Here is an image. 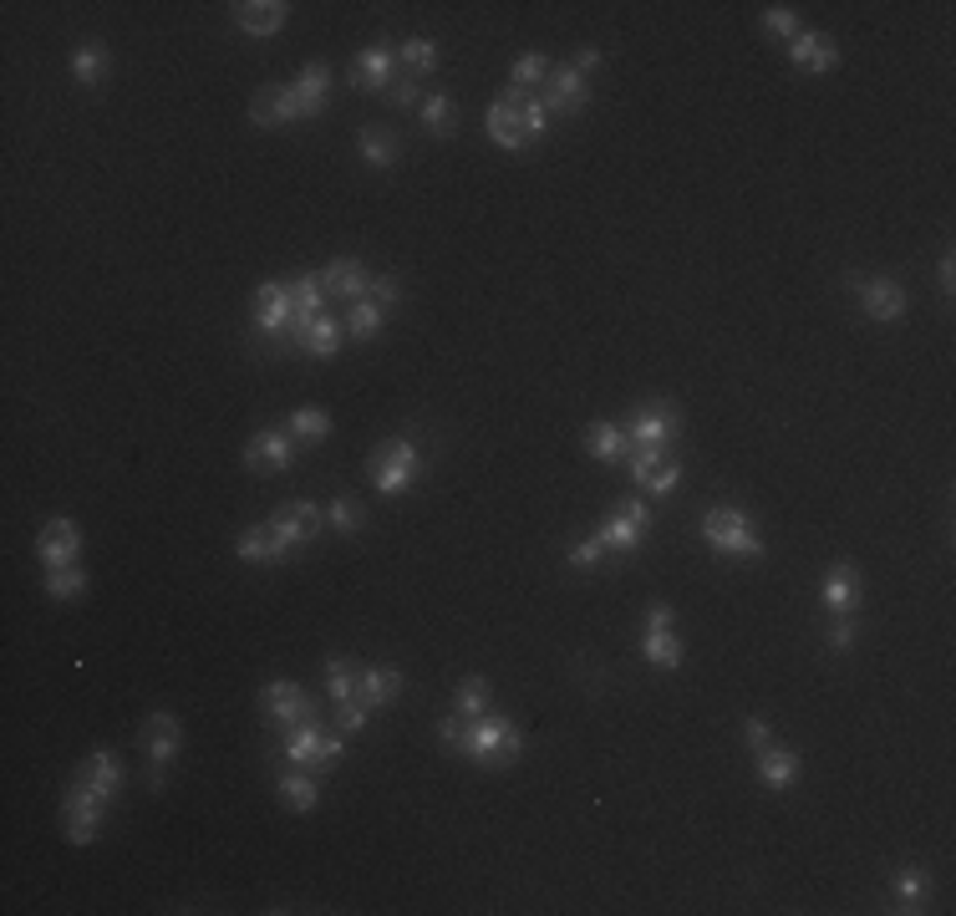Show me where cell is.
I'll list each match as a JSON object with an SVG mask.
<instances>
[{
	"instance_id": "cell-1",
	"label": "cell",
	"mask_w": 956,
	"mask_h": 916,
	"mask_svg": "<svg viewBox=\"0 0 956 916\" xmlns=\"http://www.w3.org/2000/svg\"><path fill=\"white\" fill-rule=\"evenodd\" d=\"M326 92H331V67L316 61L306 72L295 77L291 87H260L250 103V118L260 128H280V122H300V118H316L326 107Z\"/></svg>"
},
{
	"instance_id": "cell-2",
	"label": "cell",
	"mask_w": 956,
	"mask_h": 916,
	"mask_svg": "<svg viewBox=\"0 0 956 916\" xmlns=\"http://www.w3.org/2000/svg\"><path fill=\"white\" fill-rule=\"evenodd\" d=\"M458 754L473 759L479 768H509L524 754V733L499 713H479V718H469V733H463Z\"/></svg>"
},
{
	"instance_id": "cell-3",
	"label": "cell",
	"mask_w": 956,
	"mask_h": 916,
	"mask_svg": "<svg viewBox=\"0 0 956 916\" xmlns=\"http://www.w3.org/2000/svg\"><path fill=\"white\" fill-rule=\"evenodd\" d=\"M703 540H707V550L733 555V561H758V555H764V535L753 530V519L743 515V509H707Z\"/></svg>"
},
{
	"instance_id": "cell-4",
	"label": "cell",
	"mask_w": 956,
	"mask_h": 916,
	"mask_svg": "<svg viewBox=\"0 0 956 916\" xmlns=\"http://www.w3.org/2000/svg\"><path fill=\"white\" fill-rule=\"evenodd\" d=\"M280 754L291 759L295 768L326 774V768L341 764V754H346V733H331V728H321L316 718H306V724H291V733H285V749H280Z\"/></svg>"
},
{
	"instance_id": "cell-5",
	"label": "cell",
	"mask_w": 956,
	"mask_h": 916,
	"mask_svg": "<svg viewBox=\"0 0 956 916\" xmlns=\"http://www.w3.org/2000/svg\"><path fill=\"white\" fill-rule=\"evenodd\" d=\"M417 469H423V454L412 438H387L371 448V484L382 494H408L417 484Z\"/></svg>"
},
{
	"instance_id": "cell-6",
	"label": "cell",
	"mask_w": 956,
	"mask_h": 916,
	"mask_svg": "<svg viewBox=\"0 0 956 916\" xmlns=\"http://www.w3.org/2000/svg\"><path fill=\"white\" fill-rule=\"evenodd\" d=\"M270 530H275L280 550H285V561H291L295 550L316 545V535L326 530V515L310 500H291L285 509H275V515H270Z\"/></svg>"
},
{
	"instance_id": "cell-7",
	"label": "cell",
	"mask_w": 956,
	"mask_h": 916,
	"mask_svg": "<svg viewBox=\"0 0 956 916\" xmlns=\"http://www.w3.org/2000/svg\"><path fill=\"white\" fill-rule=\"evenodd\" d=\"M103 810H107V799L97 795V789H87V784L72 779V789H67V799H61V830H67V841H72V845H92V841H97Z\"/></svg>"
},
{
	"instance_id": "cell-8",
	"label": "cell",
	"mask_w": 956,
	"mask_h": 916,
	"mask_svg": "<svg viewBox=\"0 0 956 916\" xmlns=\"http://www.w3.org/2000/svg\"><path fill=\"white\" fill-rule=\"evenodd\" d=\"M484 128L504 153L530 149V138H524V92H515V87L499 92V97L488 103V113H484Z\"/></svg>"
},
{
	"instance_id": "cell-9",
	"label": "cell",
	"mask_w": 956,
	"mask_h": 916,
	"mask_svg": "<svg viewBox=\"0 0 956 916\" xmlns=\"http://www.w3.org/2000/svg\"><path fill=\"white\" fill-rule=\"evenodd\" d=\"M626 438H632V448H672V438H677V408H672L666 398L641 402V408L632 413Z\"/></svg>"
},
{
	"instance_id": "cell-10",
	"label": "cell",
	"mask_w": 956,
	"mask_h": 916,
	"mask_svg": "<svg viewBox=\"0 0 956 916\" xmlns=\"http://www.w3.org/2000/svg\"><path fill=\"white\" fill-rule=\"evenodd\" d=\"M647 530H651V504L647 500H632L616 519H605L595 535H601L605 555H632V550L647 540Z\"/></svg>"
},
{
	"instance_id": "cell-11",
	"label": "cell",
	"mask_w": 956,
	"mask_h": 916,
	"mask_svg": "<svg viewBox=\"0 0 956 916\" xmlns=\"http://www.w3.org/2000/svg\"><path fill=\"white\" fill-rule=\"evenodd\" d=\"M540 103H545L550 113H559V118H570V113H580V107L590 103V82L575 72L570 61H559V67H550L545 97H540Z\"/></svg>"
},
{
	"instance_id": "cell-12",
	"label": "cell",
	"mask_w": 956,
	"mask_h": 916,
	"mask_svg": "<svg viewBox=\"0 0 956 916\" xmlns=\"http://www.w3.org/2000/svg\"><path fill=\"white\" fill-rule=\"evenodd\" d=\"M260 708L275 724H306V718H316V703H310V693L300 682H265L260 688Z\"/></svg>"
},
{
	"instance_id": "cell-13",
	"label": "cell",
	"mask_w": 956,
	"mask_h": 916,
	"mask_svg": "<svg viewBox=\"0 0 956 916\" xmlns=\"http://www.w3.org/2000/svg\"><path fill=\"white\" fill-rule=\"evenodd\" d=\"M295 463V438L291 433H255L250 444H245V469L250 473H285Z\"/></svg>"
},
{
	"instance_id": "cell-14",
	"label": "cell",
	"mask_w": 956,
	"mask_h": 916,
	"mask_svg": "<svg viewBox=\"0 0 956 916\" xmlns=\"http://www.w3.org/2000/svg\"><path fill=\"white\" fill-rule=\"evenodd\" d=\"M36 555H42L46 571H61V565H76L82 555V525L76 519H51L36 540Z\"/></svg>"
},
{
	"instance_id": "cell-15",
	"label": "cell",
	"mask_w": 956,
	"mask_h": 916,
	"mask_svg": "<svg viewBox=\"0 0 956 916\" xmlns=\"http://www.w3.org/2000/svg\"><path fill=\"white\" fill-rule=\"evenodd\" d=\"M854 291H860V306H865L870 321H900V316H906V306H911L906 285L885 281V275H875V281H854Z\"/></svg>"
},
{
	"instance_id": "cell-16",
	"label": "cell",
	"mask_w": 956,
	"mask_h": 916,
	"mask_svg": "<svg viewBox=\"0 0 956 916\" xmlns=\"http://www.w3.org/2000/svg\"><path fill=\"white\" fill-rule=\"evenodd\" d=\"M789 61L799 72H835L839 67V42L829 31H799L789 42Z\"/></svg>"
},
{
	"instance_id": "cell-17",
	"label": "cell",
	"mask_w": 956,
	"mask_h": 916,
	"mask_svg": "<svg viewBox=\"0 0 956 916\" xmlns=\"http://www.w3.org/2000/svg\"><path fill=\"white\" fill-rule=\"evenodd\" d=\"M291 281H265L260 291H255V326L265 331V337H280V331H291Z\"/></svg>"
},
{
	"instance_id": "cell-18",
	"label": "cell",
	"mask_w": 956,
	"mask_h": 916,
	"mask_svg": "<svg viewBox=\"0 0 956 916\" xmlns=\"http://www.w3.org/2000/svg\"><path fill=\"white\" fill-rule=\"evenodd\" d=\"M392 61H398V46L371 42L367 51H356L352 82H356L362 92H387V87H392Z\"/></svg>"
},
{
	"instance_id": "cell-19",
	"label": "cell",
	"mask_w": 956,
	"mask_h": 916,
	"mask_svg": "<svg viewBox=\"0 0 956 916\" xmlns=\"http://www.w3.org/2000/svg\"><path fill=\"white\" fill-rule=\"evenodd\" d=\"M824 607L835 616H854V607H860V571L854 565L835 561L824 571Z\"/></svg>"
},
{
	"instance_id": "cell-20",
	"label": "cell",
	"mask_w": 956,
	"mask_h": 916,
	"mask_svg": "<svg viewBox=\"0 0 956 916\" xmlns=\"http://www.w3.org/2000/svg\"><path fill=\"white\" fill-rule=\"evenodd\" d=\"M285 15H291L285 0H245V5H235V26L245 36H275L285 26Z\"/></svg>"
},
{
	"instance_id": "cell-21",
	"label": "cell",
	"mask_w": 956,
	"mask_h": 916,
	"mask_svg": "<svg viewBox=\"0 0 956 916\" xmlns=\"http://www.w3.org/2000/svg\"><path fill=\"white\" fill-rule=\"evenodd\" d=\"M72 779H76V784H87V789H97L103 799H113V795L122 789V764H118V754L97 749V754H87L82 764H76Z\"/></svg>"
},
{
	"instance_id": "cell-22",
	"label": "cell",
	"mask_w": 956,
	"mask_h": 916,
	"mask_svg": "<svg viewBox=\"0 0 956 916\" xmlns=\"http://www.w3.org/2000/svg\"><path fill=\"white\" fill-rule=\"evenodd\" d=\"M321 285H326V296H341V301H362L367 296V285H371V275L362 266H356V260H346V255H341V260H331V266L321 270Z\"/></svg>"
},
{
	"instance_id": "cell-23",
	"label": "cell",
	"mask_w": 956,
	"mask_h": 916,
	"mask_svg": "<svg viewBox=\"0 0 956 916\" xmlns=\"http://www.w3.org/2000/svg\"><path fill=\"white\" fill-rule=\"evenodd\" d=\"M398 693H402V672H392V667H362L356 672V703H367L371 713L387 708Z\"/></svg>"
},
{
	"instance_id": "cell-24",
	"label": "cell",
	"mask_w": 956,
	"mask_h": 916,
	"mask_svg": "<svg viewBox=\"0 0 956 916\" xmlns=\"http://www.w3.org/2000/svg\"><path fill=\"white\" fill-rule=\"evenodd\" d=\"M291 337H295V347H300V352H306V356H321V362L341 352V326L331 321L326 310H321V316H310L306 326H295Z\"/></svg>"
},
{
	"instance_id": "cell-25",
	"label": "cell",
	"mask_w": 956,
	"mask_h": 916,
	"mask_svg": "<svg viewBox=\"0 0 956 916\" xmlns=\"http://www.w3.org/2000/svg\"><path fill=\"white\" fill-rule=\"evenodd\" d=\"M178 718L174 713H153V718H143V749H147V764H168V759L178 754Z\"/></svg>"
},
{
	"instance_id": "cell-26",
	"label": "cell",
	"mask_w": 956,
	"mask_h": 916,
	"mask_svg": "<svg viewBox=\"0 0 956 916\" xmlns=\"http://www.w3.org/2000/svg\"><path fill=\"white\" fill-rule=\"evenodd\" d=\"M235 555H239V561H250V565H280V561H285V550H280L275 530H270V519L235 535Z\"/></svg>"
},
{
	"instance_id": "cell-27",
	"label": "cell",
	"mask_w": 956,
	"mask_h": 916,
	"mask_svg": "<svg viewBox=\"0 0 956 916\" xmlns=\"http://www.w3.org/2000/svg\"><path fill=\"white\" fill-rule=\"evenodd\" d=\"M586 454L601 458V463H621V458H632V438H626L621 423H590L586 428Z\"/></svg>"
},
{
	"instance_id": "cell-28",
	"label": "cell",
	"mask_w": 956,
	"mask_h": 916,
	"mask_svg": "<svg viewBox=\"0 0 956 916\" xmlns=\"http://www.w3.org/2000/svg\"><path fill=\"white\" fill-rule=\"evenodd\" d=\"M326 301H331V296H326L321 275H295V281H291V306H295L291 310V331H295V326H306L310 316H321Z\"/></svg>"
},
{
	"instance_id": "cell-29",
	"label": "cell",
	"mask_w": 956,
	"mask_h": 916,
	"mask_svg": "<svg viewBox=\"0 0 956 916\" xmlns=\"http://www.w3.org/2000/svg\"><path fill=\"white\" fill-rule=\"evenodd\" d=\"M275 789H280V799H285L295 814H306V810H316V805H321V784H316V774H310V768H295V774H285Z\"/></svg>"
},
{
	"instance_id": "cell-30",
	"label": "cell",
	"mask_w": 956,
	"mask_h": 916,
	"mask_svg": "<svg viewBox=\"0 0 956 916\" xmlns=\"http://www.w3.org/2000/svg\"><path fill=\"white\" fill-rule=\"evenodd\" d=\"M794 774H799V754H789L779 743H768L764 754H758V779H764L768 789H789Z\"/></svg>"
},
{
	"instance_id": "cell-31",
	"label": "cell",
	"mask_w": 956,
	"mask_h": 916,
	"mask_svg": "<svg viewBox=\"0 0 956 916\" xmlns=\"http://www.w3.org/2000/svg\"><path fill=\"white\" fill-rule=\"evenodd\" d=\"M285 433H291L295 444H321L326 433H331V413L326 408H295L285 418Z\"/></svg>"
},
{
	"instance_id": "cell-32",
	"label": "cell",
	"mask_w": 956,
	"mask_h": 916,
	"mask_svg": "<svg viewBox=\"0 0 956 916\" xmlns=\"http://www.w3.org/2000/svg\"><path fill=\"white\" fill-rule=\"evenodd\" d=\"M356 149H362V158L371 163V168H392V163H398V138L387 133V128H362V133H356Z\"/></svg>"
},
{
	"instance_id": "cell-33",
	"label": "cell",
	"mask_w": 956,
	"mask_h": 916,
	"mask_svg": "<svg viewBox=\"0 0 956 916\" xmlns=\"http://www.w3.org/2000/svg\"><path fill=\"white\" fill-rule=\"evenodd\" d=\"M107 72V46L103 42H82L72 51V77L82 82V87H97Z\"/></svg>"
},
{
	"instance_id": "cell-34",
	"label": "cell",
	"mask_w": 956,
	"mask_h": 916,
	"mask_svg": "<svg viewBox=\"0 0 956 916\" xmlns=\"http://www.w3.org/2000/svg\"><path fill=\"white\" fill-rule=\"evenodd\" d=\"M641 657H647L651 667L672 672V667H682V636H672V632H647V636H641Z\"/></svg>"
},
{
	"instance_id": "cell-35",
	"label": "cell",
	"mask_w": 956,
	"mask_h": 916,
	"mask_svg": "<svg viewBox=\"0 0 956 916\" xmlns=\"http://www.w3.org/2000/svg\"><path fill=\"white\" fill-rule=\"evenodd\" d=\"M326 693H331V703H352V697H356L352 657H341V651H331V657H326Z\"/></svg>"
},
{
	"instance_id": "cell-36",
	"label": "cell",
	"mask_w": 956,
	"mask_h": 916,
	"mask_svg": "<svg viewBox=\"0 0 956 916\" xmlns=\"http://www.w3.org/2000/svg\"><path fill=\"white\" fill-rule=\"evenodd\" d=\"M382 326H387V306H377L371 296H362V301L352 306V316H346V331H352L356 341H371L377 331H382Z\"/></svg>"
},
{
	"instance_id": "cell-37",
	"label": "cell",
	"mask_w": 956,
	"mask_h": 916,
	"mask_svg": "<svg viewBox=\"0 0 956 916\" xmlns=\"http://www.w3.org/2000/svg\"><path fill=\"white\" fill-rule=\"evenodd\" d=\"M423 128H427V133H438V138H448L458 128V107H453V97H448V92L423 97Z\"/></svg>"
},
{
	"instance_id": "cell-38",
	"label": "cell",
	"mask_w": 956,
	"mask_h": 916,
	"mask_svg": "<svg viewBox=\"0 0 956 916\" xmlns=\"http://www.w3.org/2000/svg\"><path fill=\"white\" fill-rule=\"evenodd\" d=\"M398 61L408 67V72H438V42H427V36H408V42L398 46Z\"/></svg>"
},
{
	"instance_id": "cell-39",
	"label": "cell",
	"mask_w": 956,
	"mask_h": 916,
	"mask_svg": "<svg viewBox=\"0 0 956 916\" xmlns=\"http://www.w3.org/2000/svg\"><path fill=\"white\" fill-rule=\"evenodd\" d=\"M46 596H51V601H76V596H87V571H82V565L51 571V576H46Z\"/></svg>"
},
{
	"instance_id": "cell-40",
	"label": "cell",
	"mask_w": 956,
	"mask_h": 916,
	"mask_svg": "<svg viewBox=\"0 0 956 916\" xmlns=\"http://www.w3.org/2000/svg\"><path fill=\"white\" fill-rule=\"evenodd\" d=\"M927 891H931V881H927V871H916V866H906V871L896 876V912H921V902H927Z\"/></svg>"
},
{
	"instance_id": "cell-41",
	"label": "cell",
	"mask_w": 956,
	"mask_h": 916,
	"mask_svg": "<svg viewBox=\"0 0 956 916\" xmlns=\"http://www.w3.org/2000/svg\"><path fill=\"white\" fill-rule=\"evenodd\" d=\"M326 525H331L337 535H356L362 525H367V515H362V504H356L352 494H337L331 509H326Z\"/></svg>"
},
{
	"instance_id": "cell-42",
	"label": "cell",
	"mask_w": 956,
	"mask_h": 916,
	"mask_svg": "<svg viewBox=\"0 0 956 916\" xmlns=\"http://www.w3.org/2000/svg\"><path fill=\"white\" fill-rule=\"evenodd\" d=\"M515 92H530V87H545V77H550V57L545 51H524V57L515 61Z\"/></svg>"
},
{
	"instance_id": "cell-43",
	"label": "cell",
	"mask_w": 956,
	"mask_h": 916,
	"mask_svg": "<svg viewBox=\"0 0 956 916\" xmlns=\"http://www.w3.org/2000/svg\"><path fill=\"white\" fill-rule=\"evenodd\" d=\"M453 708L463 713V718H479V713H488V682L484 678H463L453 693Z\"/></svg>"
},
{
	"instance_id": "cell-44",
	"label": "cell",
	"mask_w": 956,
	"mask_h": 916,
	"mask_svg": "<svg viewBox=\"0 0 956 916\" xmlns=\"http://www.w3.org/2000/svg\"><path fill=\"white\" fill-rule=\"evenodd\" d=\"M565 561H570L575 571H590V565H601V561H605L601 535H595V530H590V535H580V540H575V545H570V555H565Z\"/></svg>"
},
{
	"instance_id": "cell-45",
	"label": "cell",
	"mask_w": 956,
	"mask_h": 916,
	"mask_svg": "<svg viewBox=\"0 0 956 916\" xmlns=\"http://www.w3.org/2000/svg\"><path fill=\"white\" fill-rule=\"evenodd\" d=\"M677 484H682V463H677V458H662V463L641 479V489H647V494H672Z\"/></svg>"
},
{
	"instance_id": "cell-46",
	"label": "cell",
	"mask_w": 956,
	"mask_h": 916,
	"mask_svg": "<svg viewBox=\"0 0 956 916\" xmlns=\"http://www.w3.org/2000/svg\"><path fill=\"white\" fill-rule=\"evenodd\" d=\"M371 724V708L367 703H337V733H346V739H352V733H362V728Z\"/></svg>"
},
{
	"instance_id": "cell-47",
	"label": "cell",
	"mask_w": 956,
	"mask_h": 916,
	"mask_svg": "<svg viewBox=\"0 0 956 916\" xmlns=\"http://www.w3.org/2000/svg\"><path fill=\"white\" fill-rule=\"evenodd\" d=\"M463 733H469V718H463V713L438 718V743L448 749V754H458V749H463Z\"/></svg>"
},
{
	"instance_id": "cell-48",
	"label": "cell",
	"mask_w": 956,
	"mask_h": 916,
	"mask_svg": "<svg viewBox=\"0 0 956 916\" xmlns=\"http://www.w3.org/2000/svg\"><path fill=\"white\" fill-rule=\"evenodd\" d=\"M764 31H774V36H789V42H794V36H799V15L789 11V5H768V11H764Z\"/></svg>"
},
{
	"instance_id": "cell-49",
	"label": "cell",
	"mask_w": 956,
	"mask_h": 916,
	"mask_svg": "<svg viewBox=\"0 0 956 916\" xmlns=\"http://www.w3.org/2000/svg\"><path fill=\"white\" fill-rule=\"evenodd\" d=\"M367 296L377 301V306H398V301H402V285H398V275H371Z\"/></svg>"
},
{
	"instance_id": "cell-50",
	"label": "cell",
	"mask_w": 956,
	"mask_h": 916,
	"mask_svg": "<svg viewBox=\"0 0 956 916\" xmlns=\"http://www.w3.org/2000/svg\"><path fill=\"white\" fill-rule=\"evenodd\" d=\"M545 122H550V107L540 103V97H524V138H530V143L545 133Z\"/></svg>"
},
{
	"instance_id": "cell-51",
	"label": "cell",
	"mask_w": 956,
	"mask_h": 916,
	"mask_svg": "<svg viewBox=\"0 0 956 916\" xmlns=\"http://www.w3.org/2000/svg\"><path fill=\"white\" fill-rule=\"evenodd\" d=\"M829 647H835V651H850L854 647V616H835V626H829Z\"/></svg>"
},
{
	"instance_id": "cell-52",
	"label": "cell",
	"mask_w": 956,
	"mask_h": 916,
	"mask_svg": "<svg viewBox=\"0 0 956 916\" xmlns=\"http://www.w3.org/2000/svg\"><path fill=\"white\" fill-rule=\"evenodd\" d=\"M743 733H748V749H753V754H764L768 743H774V728H768L764 718H748V724H743Z\"/></svg>"
},
{
	"instance_id": "cell-53",
	"label": "cell",
	"mask_w": 956,
	"mask_h": 916,
	"mask_svg": "<svg viewBox=\"0 0 956 916\" xmlns=\"http://www.w3.org/2000/svg\"><path fill=\"white\" fill-rule=\"evenodd\" d=\"M672 621H677V611L666 607V601H651L647 607V632H672Z\"/></svg>"
},
{
	"instance_id": "cell-54",
	"label": "cell",
	"mask_w": 956,
	"mask_h": 916,
	"mask_svg": "<svg viewBox=\"0 0 956 916\" xmlns=\"http://www.w3.org/2000/svg\"><path fill=\"white\" fill-rule=\"evenodd\" d=\"M392 103L398 107H423V87H417L412 77H402L398 87H392Z\"/></svg>"
},
{
	"instance_id": "cell-55",
	"label": "cell",
	"mask_w": 956,
	"mask_h": 916,
	"mask_svg": "<svg viewBox=\"0 0 956 916\" xmlns=\"http://www.w3.org/2000/svg\"><path fill=\"white\" fill-rule=\"evenodd\" d=\"M570 67H575V72H580V77H590V72H595V67H601V51H595V46H580V51H575V57H570Z\"/></svg>"
},
{
	"instance_id": "cell-56",
	"label": "cell",
	"mask_w": 956,
	"mask_h": 916,
	"mask_svg": "<svg viewBox=\"0 0 956 916\" xmlns=\"http://www.w3.org/2000/svg\"><path fill=\"white\" fill-rule=\"evenodd\" d=\"M942 291H946V296L956 291V260H952V255H942Z\"/></svg>"
}]
</instances>
